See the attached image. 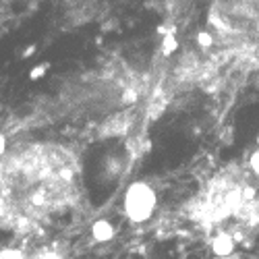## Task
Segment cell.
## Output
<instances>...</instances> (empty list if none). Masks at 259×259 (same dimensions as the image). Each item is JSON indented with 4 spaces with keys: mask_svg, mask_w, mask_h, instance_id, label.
I'll list each match as a JSON object with an SVG mask.
<instances>
[{
    "mask_svg": "<svg viewBox=\"0 0 259 259\" xmlns=\"http://www.w3.org/2000/svg\"><path fill=\"white\" fill-rule=\"evenodd\" d=\"M253 168L257 172V177H259V147H257V152H255V160H253Z\"/></svg>",
    "mask_w": 259,
    "mask_h": 259,
    "instance_id": "7a4b0ae2",
    "label": "cell"
},
{
    "mask_svg": "<svg viewBox=\"0 0 259 259\" xmlns=\"http://www.w3.org/2000/svg\"><path fill=\"white\" fill-rule=\"evenodd\" d=\"M81 193L77 156L58 143H27L0 156V226L29 232L71 209Z\"/></svg>",
    "mask_w": 259,
    "mask_h": 259,
    "instance_id": "6da1fadb",
    "label": "cell"
}]
</instances>
